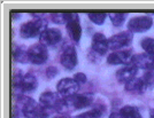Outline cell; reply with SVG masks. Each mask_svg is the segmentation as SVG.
<instances>
[{
    "instance_id": "obj_23",
    "label": "cell",
    "mask_w": 154,
    "mask_h": 118,
    "mask_svg": "<svg viewBox=\"0 0 154 118\" xmlns=\"http://www.w3.org/2000/svg\"><path fill=\"white\" fill-rule=\"evenodd\" d=\"M109 17L112 20V23L115 26H120L123 24V22L127 17V13H110Z\"/></svg>"
},
{
    "instance_id": "obj_11",
    "label": "cell",
    "mask_w": 154,
    "mask_h": 118,
    "mask_svg": "<svg viewBox=\"0 0 154 118\" xmlns=\"http://www.w3.org/2000/svg\"><path fill=\"white\" fill-rule=\"evenodd\" d=\"M61 31L54 28H47L44 29L43 32L40 33L39 38H40V44L44 46H53L55 44H58L61 40Z\"/></svg>"
},
{
    "instance_id": "obj_30",
    "label": "cell",
    "mask_w": 154,
    "mask_h": 118,
    "mask_svg": "<svg viewBox=\"0 0 154 118\" xmlns=\"http://www.w3.org/2000/svg\"><path fill=\"white\" fill-rule=\"evenodd\" d=\"M53 118H66L64 116H57V117H53Z\"/></svg>"
},
{
    "instance_id": "obj_17",
    "label": "cell",
    "mask_w": 154,
    "mask_h": 118,
    "mask_svg": "<svg viewBox=\"0 0 154 118\" xmlns=\"http://www.w3.org/2000/svg\"><path fill=\"white\" fill-rule=\"evenodd\" d=\"M147 88L146 83L144 81L143 78H134L132 80H130L129 83L125 84V90L128 92L132 93H143L145 90Z\"/></svg>"
},
{
    "instance_id": "obj_18",
    "label": "cell",
    "mask_w": 154,
    "mask_h": 118,
    "mask_svg": "<svg viewBox=\"0 0 154 118\" xmlns=\"http://www.w3.org/2000/svg\"><path fill=\"white\" fill-rule=\"evenodd\" d=\"M120 114L123 118H143L139 110L134 105H125L120 110Z\"/></svg>"
},
{
    "instance_id": "obj_1",
    "label": "cell",
    "mask_w": 154,
    "mask_h": 118,
    "mask_svg": "<svg viewBox=\"0 0 154 118\" xmlns=\"http://www.w3.org/2000/svg\"><path fill=\"white\" fill-rule=\"evenodd\" d=\"M20 103L22 114L26 118H47L51 114L48 109L28 96H21Z\"/></svg>"
},
{
    "instance_id": "obj_14",
    "label": "cell",
    "mask_w": 154,
    "mask_h": 118,
    "mask_svg": "<svg viewBox=\"0 0 154 118\" xmlns=\"http://www.w3.org/2000/svg\"><path fill=\"white\" fill-rule=\"evenodd\" d=\"M137 71H138L137 66H135L132 63H130L128 66L121 68L120 70H117V72H116V78H117L119 81L127 84L130 80H132V79L135 78Z\"/></svg>"
},
{
    "instance_id": "obj_16",
    "label": "cell",
    "mask_w": 154,
    "mask_h": 118,
    "mask_svg": "<svg viewBox=\"0 0 154 118\" xmlns=\"http://www.w3.org/2000/svg\"><path fill=\"white\" fill-rule=\"evenodd\" d=\"M37 78L33 73H26L23 76V79H22V83L20 85V90L21 92H31L33 91L36 87H37Z\"/></svg>"
},
{
    "instance_id": "obj_3",
    "label": "cell",
    "mask_w": 154,
    "mask_h": 118,
    "mask_svg": "<svg viewBox=\"0 0 154 118\" xmlns=\"http://www.w3.org/2000/svg\"><path fill=\"white\" fill-rule=\"evenodd\" d=\"M66 26L71 39L78 43L82 36V28L78 21V14L66 13Z\"/></svg>"
},
{
    "instance_id": "obj_28",
    "label": "cell",
    "mask_w": 154,
    "mask_h": 118,
    "mask_svg": "<svg viewBox=\"0 0 154 118\" xmlns=\"http://www.w3.org/2000/svg\"><path fill=\"white\" fill-rule=\"evenodd\" d=\"M109 118H123V117L121 116L120 112H113V114L109 116Z\"/></svg>"
},
{
    "instance_id": "obj_29",
    "label": "cell",
    "mask_w": 154,
    "mask_h": 118,
    "mask_svg": "<svg viewBox=\"0 0 154 118\" xmlns=\"http://www.w3.org/2000/svg\"><path fill=\"white\" fill-rule=\"evenodd\" d=\"M151 118H154V109L151 110Z\"/></svg>"
},
{
    "instance_id": "obj_20",
    "label": "cell",
    "mask_w": 154,
    "mask_h": 118,
    "mask_svg": "<svg viewBox=\"0 0 154 118\" xmlns=\"http://www.w3.org/2000/svg\"><path fill=\"white\" fill-rule=\"evenodd\" d=\"M13 59L14 61H19V62H26L28 60V53L26 51H23L20 47H13Z\"/></svg>"
},
{
    "instance_id": "obj_8",
    "label": "cell",
    "mask_w": 154,
    "mask_h": 118,
    "mask_svg": "<svg viewBox=\"0 0 154 118\" xmlns=\"http://www.w3.org/2000/svg\"><path fill=\"white\" fill-rule=\"evenodd\" d=\"M60 62L66 69L72 70L77 66V52L75 47L71 45L64 47L60 55Z\"/></svg>"
},
{
    "instance_id": "obj_25",
    "label": "cell",
    "mask_w": 154,
    "mask_h": 118,
    "mask_svg": "<svg viewBox=\"0 0 154 118\" xmlns=\"http://www.w3.org/2000/svg\"><path fill=\"white\" fill-rule=\"evenodd\" d=\"M51 16L55 23H66V13H53Z\"/></svg>"
},
{
    "instance_id": "obj_13",
    "label": "cell",
    "mask_w": 154,
    "mask_h": 118,
    "mask_svg": "<svg viewBox=\"0 0 154 118\" xmlns=\"http://www.w3.org/2000/svg\"><path fill=\"white\" fill-rule=\"evenodd\" d=\"M132 61V54L128 49H121V51H115L112 54H109L107 58V62L109 64H124L128 66Z\"/></svg>"
},
{
    "instance_id": "obj_22",
    "label": "cell",
    "mask_w": 154,
    "mask_h": 118,
    "mask_svg": "<svg viewBox=\"0 0 154 118\" xmlns=\"http://www.w3.org/2000/svg\"><path fill=\"white\" fill-rule=\"evenodd\" d=\"M88 16H89V19H90L94 24L100 25V24H103V22H105V19H106L107 14L101 13V12H96V13H89Z\"/></svg>"
},
{
    "instance_id": "obj_9",
    "label": "cell",
    "mask_w": 154,
    "mask_h": 118,
    "mask_svg": "<svg viewBox=\"0 0 154 118\" xmlns=\"http://www.w3.org/2000/svg\"><path fill=\"white\" fill-rule=\"evenodd\" d=\"M93 96L92 94H75L70 98L63 99V105H70L75 109H83L92 105Z\"/></svg>"
},
{
    "instance_id": "obj_24",
    "label": "cell",
    "mask_w": 154,
    "mask_h": 118,
    "mask_svg": "<svg viewBox=\"0 0 154 118\" xmlns=\"http://www.w3.org/2000/svg\"><path fill=\"white\" fill-rule=\"evenodd\" d=\"M141 78L144 79V81L146 83V85H147V87L149 85H152V84H154V70H149V71H147Z\"/></svg>"
},
{
    "instance_id": "obj_7",
    "label": "cell",
    "mask_w": 154,
    "mask_h": 118,
    "mask_svg": "<svg viewBox=\"0 0 154 118\" xmlns=\"http://www.w3.org/2000/svg\"><path fill=\"white\" fill-rule=\"evenodd\" d=\"M132 34L130 31H123L112 36L108 39V46L113 51H121V48L127 47L131 44Z\"/></svg>"
},
{
    "instance_id": "obj_4",
    "label": "cell",
    "mask_w": 154,
    "mask_h": 118,
    "mask_svg": "<svg viewBox=\"0 0 154 118\" xmlns=\"http://www.w3.org/2000/svg\"><path fill=\"white\" fill-rule=\"evenodd\" d=\"M57 90L62 98L67 99L77 94V91L79 90V84L74 78H62L59 80Z\"/></svg>"
},
{
    "instance_id": "obj_5",
    "label": "cell",
    "mask_w": 154,
    "mask_h": 118,
    "mask_svg": "<svg viewBox=\"0 0 154 118\" xmlns=\"http://www.w3.org/2000/svg\"><path fill=\"white\" fill-rule=\"evenodd\" d=\"M43 23L40 20H32L23 23L20 28V36L22 38H35L43 32Z\"/></svg>"
},
{
    "instance_id": "obj_10",
    "label": "cell",
    "mask_w": 154,
    "mask_h": 118,
    "mask_svg": "<svg viewBox=\"0 0 154 118\" xmlns=\"http://www.w3.org/2000/svg\"><path fill=\"white\" fill-rule=\"evenodd\" d=\"M152 26V19L148 16H137L129 21L128 29L130 32H145Z\"/></svg>"
},
{
    "instance_id": "obj_21",
    "label": "cell",
    "mask_w": 154,
    "mask_h": 118,
    "mask_svg": "<svg viewBox=\"0 0 154 118\" xmlns=\"http://www.w3.org/2000/svg\"><path fill=\"white\" fill-rule=\"evenodd\" d=\"M143 49L145 51V53L154 55V39L153 38H144L140 43Z\"/></svg>"
},
{
    "instance_id": "obj_26",
    "label": "cell",
    "mask_w": 154,
    "mask_h": 118,
    "mask_svg": "<svg viewBox=\"0 0 154 118\" xmlns=\"http://www.w3.org/2000/svg\"><path fill=\"white\" fill-rule=\"evenodd\" d=\"M74 79L76 80L78 84H83V83H85V81H86V76H85L84 73H82V72H78V73H76V75H75Z\"/></svg>"
},
{
    "instance_id": "obj_12",
    "label": "cell",
    "mask_w": 154,
    "mask_h": 118,
    "mask_svg": "<svg viewBox=\"0 0 154 118\" xmlns=\"http://www.w3.org/2000/svg\"><path fill=\"white\" fill-rule=\"evenodd\" d=\"M131 63L137 69H144V70H154V55L147 54V53H141V54H136L132 56Z\"/></svg>"
},
{
    "instance_id": "obj_27",
    "label": "cell",
    "mask_w": 154,
    "mask_h": 118,
    "mask_svg": "<svg viewBox=\"0 0 154 118\" xmlns=\"http://www.w3.org/2000/svg\"><path fill=\"white\" fill-rule=\"evenodd\" d=\"M57 73H58V70H57L54 66H50V68H47V70H46V75H47L50 78H53Z\"/></svg>"
},
{
    "instance_id": "obj_19",
    "label": "cell",
    "mask_w": 154,
    "mask_h": 118,
    "mask_svg": "<svg viewBox=\"0 0 154 118\" xmlns=\"http://www.w3.org/2000/svg\"><path fill=\"white\" fill-rule=\"evenodd\" d=\"M103 114V109L101 107H96L92 110H89L83 114H79L76 116H72L70 118H100Z\"/></svg>"
},
{
    "instance_id": "obj_15",
    "label": "cell",
    "mask_w": 154,
    "mask_h": 118,
    "mask_svg": "<svg viewBox=\"0 0 154 118\" xmlns=\"http://www.w3.org/2000/svg\"><path fill=\"white\" fill-rule=\"evenodd\" d=\"M108 39L103 36V33H96L92 38V49L96 53L103 55L108 51Z\"/></svg>"
},
{
    "instance_id": "obj_2",
    "label": "cell",
    "mask_w": 154,
    "mask_h": 118,
    "mask_svg": "<svg viewBox=\"0 0 154 118\" xmlns=\"http://www.w3.org/2000/svg\"><path fill=\"white\" fill-rule=\"evenodd\" d=\"M28 53V60L33 64H43L48 59V52L46 46L39 44H35L26 49Z\"/></svg>"
},
{
    "instance_id": "obj_6",
    "label": "cell",
    "mask_w": 154,
    "mask_h": 118,
    "mask_svg": "<svg viewBox=\"0 0 154 118\" xmlns=\"http://www.w3.org/2000/svg\"><path fill=\"white\" fill-rule=\"evenodd\" d=\"M39 103L43 105L44 108L51 110H60L61 107L63 105V99L59 98L55 93L51 92V91H46L43 92L40 98H39Z\"/></svg>"
}]
</instances>
